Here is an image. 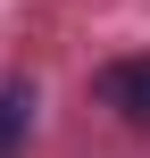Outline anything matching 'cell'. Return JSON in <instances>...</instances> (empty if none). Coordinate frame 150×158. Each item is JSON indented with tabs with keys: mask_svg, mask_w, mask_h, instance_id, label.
Segmentation results:
<instances>
[{
	"mask_svg": "<svg viewBox=\"0 0 150 158\" xmlns=\"http://www.w3.org/2000/svg\"><path fill=\"white\" fill-rule=\"evenodd\" d=\"M100 100L125 117V125H150V58H117L100 75Z\"/></svg>",
	"mask_w": 150,
	"mask_h": 158,
	"instance_id": "1",
	"label": "cell"
},
{
	"mask_svg": "<svg viewBox=\"0 0 150 158\" xmlns=\"http://www.w3.org/2000/svg\"><path fill=\"white\" fill-rule=\"evenodd\" d=\"M25 125H33V100L25 92H0V158L25 150Z\"/></svg>",
	"mask_w": 150,
	"mask_h": 158,
	"instance_id": "2",
	"label": "cell"
}]
</instances>
